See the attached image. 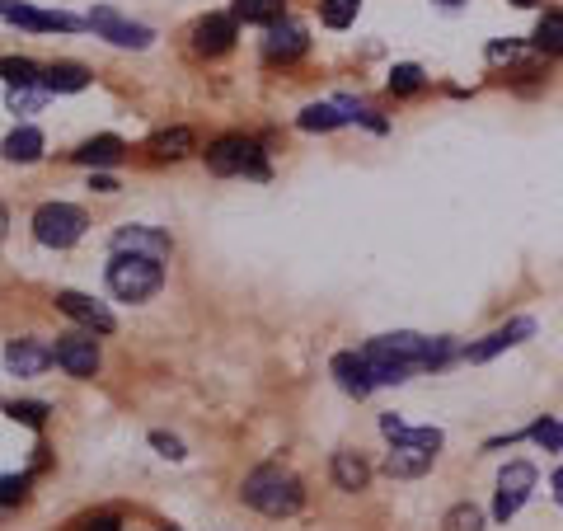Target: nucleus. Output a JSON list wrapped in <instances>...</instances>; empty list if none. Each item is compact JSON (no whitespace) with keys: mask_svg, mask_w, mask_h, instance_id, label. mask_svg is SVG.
Listing matches in <instances>:
<instances>
[{"mask_svg":"<svg viewBox=\"0 0 563 531\" xmlns=\"http://www.w3.org/2000/svg\"><path fill=\"white\" fill-rule=\"evenodd\" d=\"M47 414H52V409L38 405V400H15V405H10V419H15V423H29V428H43Z\"/></svg>","mask_w":563,"mask_h":531,"instance_id":"nucleus-30","label":"nucleus"},{"mask_svg":"<svg viewBox=\"0 0 563 531\" xmlns=\"http://www.w3.org/2000/svg\"><path fill=\"white\" fill-rule=\"evenodd\" d=\"M531 489H535V466H531V461H512V466L498 475V499H493V517H498V522L517 517L521 508H526V499H531Z\"/></svg>","mask_w":563,"mask_h":531,"instance_id":"nucleus-5","label":"nucleus"},{"mask_svg":"<svg viewBox=\"0 0 563 531\" xmlns=\"http://www.w3.org/2000/svg\"><path fill=\"white\" fill-rule=\"evenodd\" d=\"M151 151H155L160 160L188 156V151H193V132H188V127H169V132H155V137H151Z\"/></svg>","mask_w":563,"mask_h":531,"instance_id":"nucleus-21","label":"nucleus"},{"mask_svg":"<svg viewBox=\"0 0 563 531\" xmlns=\"http://www.w3.org/2000/svg\"><path fill=\"white\" fill-rule=\"evenodd\" d=\"M85 226H90V217L76 203H43L33 212V235H38V245H47V250H71L80 235H85Z\"/></svg>","mask_w":563,"mask_h":531,"instance_id":"nucleus-3","label":"nucleus"},{"mask_svg":"<svg viewBox=\"0 0 563 531\" xmlns=\"http://www.w3.org/2000/svg\"><path fill=\"white\" fill-rule=\"evenodd\" d=\"M165 282V268L160 259H146V254H113L108 259V292L118 301H151Z\"/></svg>","mask_w":563,"mask_h":531,"instance_id":"nucleus-2","label":"nucleus"},{"mask_svg":"<svg viewBox=\"0 0 563 531\" xmlns=\"http://www.w3.org/2000/svg\"><path fill=\"white\" fill-rule=\"evenodd\" d=\"M113 254H146V259H169V235L151 226H122L113 235Z\"/></svg>","mask_w":563,"mask_h":531,"instance_id":"nucleus-12","label":"nucleus"},{"mask_svg":"<svg viewBox=\"0 0 563 531\" xmlns=\"http://www.w3.org/2000/svg\"><path fill=\"white\" fill-rule=\"evenodd\" d=\"M0 19H10L19 29H33V33H76L80 19L76 15H47V10H33V5H15V0H0Z\"/></svg>","mask_w":563,"mask_h":531,"instance_id":"nucleus-11","label":"nucleus"},{"mask_svg":"<svg viewBox=\"0 0 563 531\" xmlns=\"http://www.w3.org/2000/svg\"><path fill=\"white\" fill-rule=\"evenodd\" d=\"M305 47H310V38H305V24H296V19H277V24H268V38H263V57L268 62H296V57H305Z\"/></svg>","mask_w":563,"mask_h":531,"instance_id":"nucleus-7","label":"nucleus"},{"mask_svg":"<svg viewBox=\"0 0 563 531\" xmlns=\"http://www.w3.org/2000/svg\"><path fill=\"white\" fill-rule=\"evenodd\" d=\"M29 499V475H0V503H24Z\"/></svg>","mask_w":563,"mask_h":531,"instance_id":"nucleus-31","label":"nucleus"},{"mask_svg":"<svg viewBox=\"0 0 563 531\" xmlns=\"http://www.w3.org/2000/svg\"><path fill=\"white\" fill-rule=\"evenodd\" d=\"M0 76L10 80V85H43V71H38L29 57H5V62H0Z\"/></svg>","mask_w":563,"mask_h":531,"instance_id":"nucleus-26","label":"nucleus"},{"mask_svg":"<svg viewBox=\"0 0 563 531\" xmlns=\"http://www.w3.org/2000/svg\"><path fill=\"white\" fill-rule=\"evenodd\" d=\"M366 480H371V466H366L357 452H338L334 456V485L338 489L357 494V489H366Z\"/></svg>","mask_w":563,"mask_h":531,"instance_id":"nucleus-19","label":"nucleus"},{"mask_svg":"<svg viewBox=\"0 0 563 531\" xmlns=\"http://www.w3.org/2000/svg\"><path fill=\"white\" fill-rule=\"evenodd\" d=\"M90 29L99 33V38H108L113 47H151L155 43V33L146 29V24H132V19H122L118 10H94Z\"/></svg>","mask_w":563,"mask_h":531,"instance_id":"nucleus-9","label":"nucleus"},{"mask_svg":"<svg viewBox=\"0 0 563 531\" xmlns=\"http://www.w3.org/2000/svg\"><path fill=\"white\" fill-rule=\"evenodd\" d=\"M151 447H155L160 456H169V461H183V442L169 438V433H151Z\"/></svg>","mask_w":563,"mask_h":531,"instance_id":"nucleus-34","label":"nucleus"},{"mask_svg":"<svg viewBox=\"0 0 563 531\" xmlns=\"http://www.w3.org/2000/svg\"><path fill=\"white\" fill-rule=\"evenodd\" d=\"M90 531H118V517H90Z\"/></svg>","mask_w":563,"mask_h":531,"instance_id":"nucleus-37","label":"nucleus"},{"mask_svg":"<svg viewBox=\"0 0 563 531\" xmlns=\"http://www.w3.org/2000/svg\"><path fill=\"white\" fill-rule=\"evenodd\" d=\"M52 353H57V367H66V376L99 372V344H94V334H61Z\"/></svg>","mask_w":563,"mask_h":531,"instance_id":"nucleus-10","label":"nucleus"},{"mask_svg":"<svg viewBox=\"0 0 563 531\" xmlns=\"http://www.w3.org/2000/svg\"><path fill=\"white\" fill-rule=\"evenodd\" d=\"M57 311L71 315V320H76V325H85L90 334H113V329H118L113 311H108L104 301L85 297V292H57Z\"/></svg>","mask_w":563,"mask_h":531,"instance_id":"nucleus-6","label":"nucleus"},{"mask_svg":"<svg viewBox=\"0 0 563 531\" xmlns=\"http://www.w3.org/2000/svg\"><path fill=\"white\" fill-rule=\"evenodd\" d=\"M0 151H5V160H15V165H33V160L43 156V132L38 127H15Z\"/></svg>","mask_w":563,"mask_h":531,"instance_id":"nucleus-18","label":"nucleus"},{"mask_svg":"<svg viewBox=\"0 0 563 531\" xmlns=\"http://www.w3.org/2000/svg\"><path fill=\"white\" fill-rule=\"evenodd\" d=\"M526 438L535 442V447H545V452H563V419H535L531 428H526Z\"/></svg>","mask_w":563,"mask_h":531,"instance_id":"nucleus-24","label":"nucleus"},{"mask_svg":"<svg viewBox=\"0 0 563 531\" xmlns=\"http://www.w3.org/2000/svg\"><path fill=\"white\" fill-rule=\"evenodd\" d=\"M0 235H5V207H0Z\"/></svg>","mask_w":563,"mask_h":531,"instance_id":"nucleus-40","label":"nucleus"},{"mask_svg":"<svg viewBox=\"0 0 563 531\" xmlns=\"http://www.w3.org/2000/svg\"><path fill=\"white\" fill-rule=\"evenodd\" d=\"M165 531H179V527H165Z\"/></svg>","mask_w":563,"mask_h":531,"instance_id":"nucleus-42","label":"nucleus"},{"mask_svg":"<svg viewBox=\"0 0 563 531\" xmlns=\"http://www.w3.org/2000/svg\"><path fill=\"white\" fill-rule=\"evenodd\" d=\"M512 5H521V10H531V5H540V0H512Z\"/></svg>","mask_w":563,"mask_h":531,"instance_id":"nucleus-39","label":"nucleus"},{"mask_svg":"<svg viewBox=\"0 0 563 531\" xmlns=\"http://www.w3.org/2000/svg\"><path fill=\"white\" fill-rule=\"evenodd\" d=\"M230 15L244 19V24H277L282 19V0H235Z\"/></svg>","mask_w":563,"mask_h":531,"instance_id":"nucleus-22","label":"nucleus"},{"mask_svg":"<svg viewBox=\"0 0 563 531\" xmlns=\"http://www.w3.org/2000/svg\"><path fill=\"white\" fill-rule=\"evenodd\" d=\"M381 433H385V438H399V433H404V419H399V414H385V419H381Z\"/></svg>","mask_w":563,"mask_h":531,"instance_id":"nucleus-36","label":"nucleus"},{"mask_svg":"<svg viewBox=\"0 0 563 531\" xmlns=\"http://www.w3.org/2000/svg\"><path fill=\"white\" fill-rule=\"evenodd\" d=\"M432 461H437V452H432V447L395 442V447H390V456H385V470H390L395 480H418V475H427V470H432Z\"/></svg>","mask_w":563,"mask_h":531,"instance_id":"nucleus-14","label":"nucleus"},{"mask_svg":"<svg viewBox=\"0 0 563 531\" xmlns=\"http://www.w3.org/2000/svg\"><path fill=\"white\" fill-rule=\"evenodd\" d=\"M80 165H90V170H104V165H118L122 160V141L118 137H90L80 151H71Z\"/></svg>","mask_w":563,"mask_h":531,"instance_id":"nucleus-20","label":"nucleus"},{"mask_svg":"<svg viewBox=\"0 0 563 531\" xmlns=\"http://www.w3.org/2000/svg\"><path fill=\"white\" fill-rule=\"evenodd\" d=\"M442 5H460V0H442Z\"/></svg>","mask_w":563,"mask_h":531,"instance_id":"nucleus-41","label":"nucleus"},{"mask_svg":"<svg viewBox=\"0 0 563 531\" xmlns=\"http://www.w3.org/2000/svg\"><path fill=\"white\" fill-rule=\"evenodd\" d=\"M554 499L563 503V470H559V475H554Z\"/></svg>","mask_w":563,"mask_h":531,"instance_id":"nucleus-38","label":"nucleus"},{"mask_svg":"<svg viewBox=\"0 0 563 531\" xmlns=\"http://www.w3.org/2000/svg\"><path fill=\"white\" fill-rule=\"evenodd\" d=\"M296 123H301V132H334V127H343L348 118L338 113V104H310Z\"/></svg>","mask_w":563,"mask_h":531,"instance_id":"nucleus-23","label":"nucleus"},{"mask_svg":"<svg viewBox=\"0 0 563 531\" xmlns=\"http://www.w3.org/2000/svg\"><path fill=\"white\" fill-rule=\"evenodd\" d=\"M357 10H362V0H320V19L329 29H348Z\"/></svg>","mask_w":563,"mask_h":531,"instance_id":"nucleus-25","label":"nucleus"},{"mask_svg":"<svg viewBox=\"0 0 563 531\" xmlns=\"http://www.w3.org/2000/svg\"><path fill=\"white\" fill-rule=\"evenodd\" d=\"M207 170H212V174H254V179H263V174H268V165H263L259 141L221 137V141H212V146H207Z\"/></svg>","mask_w":563,"mask_h":531,"instance_id":"nucleus-4","label":"nucleus"},{"mask_svg":"<svg viewBox=\"0 0 563 531\" xmlns=\"http://www.w3.org/2000/svg\"><path fill=\"white\" fill-rule=\"evenodd\" d=\"M85 85H90V71L76 66V62H52L43 71V90L47 94H76V90H85Z\"/></svg>","mask_w":563,"mask_h":531,"instance_id":"nucleus-17","label":"nucleus"},{"mask_svg":"<svg viewBox=\"0 0 563 531\" xmlns=\"http://www.w3.org/2000/svg\"><path fill=\"white\" fill-rule=\"evenodd\" d=\"M535 334V320L531 315H517V320H507V325H498L488 339H479V344H470L465 348V358L470 362H488V358H498L503 348H517V344H526Z\"/></svg>","mask_w":563,"mask_h":531,"instance_id":"nucleus-8","label":"nucleus"},{"mask_svg":"<svg viewBox=\"0 0 563 531\" xmlns=\"http://www.w3.org/2000/svg\"><path fill=\"white\" fill-rule=\"evenodd\" d=\"M47 90H33V85H10V109L15 113H33L38 104H43Z\"/></svg>","mask_w":563,"mask_h":531,"instance_id":"nucleus-32","label":"nucleus"},{"mask_svg":"<svg viewBox=\"0 0 563 531\" xmlns=\"http://www.w3.org/2000/svg\"><path fill=\"white\" fill-rule=\"evenodd\" d=\"M334 381H338V386H343L348 395H357V400H366V395L376 391L371 362H366L362 353H338V358H334Z\"/></svg>","mask_w":563,"mask_h":531,"instance_id":"nucleus-15","label":"nucleus"},{"mask_svg":"<svg viewBox=\"0 0 563 531\" xmlns=\"http://www.w3.org/2000/svg\"><path fill=\"white\" fill-rule=\"evenodd\" d=\"M240 499L249 503V508L268 513V517H291L305 503V489H301V480H296L287 466H273V461H268V466H259V470H249V475H244Z\"/></svg>","mask_w":563,"mask_h":531,"instance_id":"nucleus-1","label":"nucleus"},{"mask_svg":"<svg viewBox=\"0 0 563 531\" xmlns=\"http://www.w3.org/2000/svg\"><path fill=\"white\" fill-rule=\"evenodd\" d=\"M442 527L446 531H484V513H479L474 503H456V508L442 517Z\"/></svg>","mask_w":563,"mask_h":531,"instance_id":"nucleus-27","label":"nucleus"},{"mask_svg":"<svg viewBox=\"0 0 563 531\" xmlns=\"http://www.w3.org/2000/svg\"><path fill=\"white\" fill-rule=\"evenodd\" d=\"M427 85V76H423V66H413V62H399L395 71H390V90L395 94H418Z\"/></svg>","mask_w":563,"mask_h":531,"instance_id":"nucleus-28","label":"nucleus"},{"mask_svg":"<svg viewBox=\"0 0 563 531\" xmlns=\"http://www.w3.org/2000/svg\"><path fill=\"white\" fill-rule=\"evenodd\" d=\"M90 188L94 193H118V179H113V174H94Z\"/></svg>","mask_w":563,"mask_h":531,"instance_id":"nucleus-35","label":"nucleus"},{"mask_svg":"<svg viewBox=\"0 0 563 531\" xmlns=\"http://www.w3.org/2000/svg\"><path fill=\"white\" fill-rule=\"evenodd\" d=\"M395 442H413V447H432V452H442V428H404Z\"/></svg>","mask_w":563,"mask_h":531,"instance_id":"nucleus-33","label":"nucleus"},{"mask_svg":"<svg viewBox=\"0 0 563 531\" xmlns=\"http://www.w3.org/2000/svg\"><path fill=\"white\" fill-rule=\"evenodd\" d=\"M535 47L540 52H563V15H545L535 24Z\"/></svg>","mask_w":563,"mask_h":531,"instance_id":"nucleus-29","label":"nucleus"},{"mask_svg":"<svg viewBox=\"0 0 563 531\" xmlns=\"http://www.w3.org/2000/svg\"><path fill=\"white\" fill-rule=\"evenodd\" d=\"M193 47H198L202 57H221L235 47V15H207L193 29Z\"/></svg>","mask_w":563,"mask_h":531,"instance_id":"nucleus-13","label":"nucleus"},{"mask_svg":"<svg viewBox=\"0 0 563 531\" xmlns=\"http://www.w3.org/2000/svg\"><path fill=\"white\" fill-rule=\"evenodd\" d=\"M47 362H57V353H52L43 339H15V344L5 348V367L15 376H38Z\"/></svg>","mask_w":563,"mask_h":531,"instance_id":"nucleus-16","label":"nucleus"}]
</instances>
